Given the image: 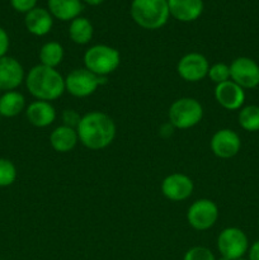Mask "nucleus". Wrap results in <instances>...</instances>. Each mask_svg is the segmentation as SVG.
Here are the masks:
<instances>
[{"mask_svg":"<svg viewBox=\"0 0 259 260\" xmlns=\"http://www.w3.org/2000/svg\"><path fill=\"white\" fill-rule=\"evenodd\" d=\"M79 141L78 132L75 128L69 126H58L51 132V146L57 152H69L76 146Z\"/></svg>","mask_w":259,"mask_h":260,"instance_id":"nucleus-18","label":"nucleus"},{"mask_svg":"<svg viewBox=\"0 0 259 260\" xmlns=\"http://www.w3.org/2000/svg\"><path fill=\"white\" fill-rule=\"evenodd\" d=\"M236 260H249V259H245V258H240V259H236Z\"/></svg>","mask_w":259,"mask_h":260,"instance_id":"nucleus-33","label":"nucleus"},{"mask_svg":"<svg viewBox=\"0 0 259 260\" xmlns=\"http://www.w3.org/2000/svg\"><path fill=\"white\" fill-rule=\"evenodd\" d=\"M10 4H12V7L17 12L25 13L27 14L28 12L35 9L36 4H37V0H10Z\"/></svg>","mask_w":259,"mask_h":260,"instance_id":"nucleus-27","label":"nucleus"},{"mask_svg":"<svg viewBox=\"0 0 259 260\" xmlns=\"http://www.w3.org/2000/svg\"><path fill=\"white\" fill-rule=\"evenodd\" d=\"M249 260H259V240H256L248 250Z\"/></svg>","mask_w":259,"mask_h":260,"instance_id":"nucleus-30","label":"nucleus"},{"mask_svg":"<svg viewBox=\"0 0 259 260\" xmlns=\"http://www.w3.org/2000/svg\"><path fill=\"white\" fill-rule=\"evenodd\" d=\"M258 225H259V221H258Z\"/></svg>","mask_w":259,"mask_h":260,"instance_id":"nucleus-34","label":"nucleus"},{"mask_svg":"<svg viewBox=\"0 0 259 260\" xmlns=\"http://www.w3.org/2000/svg\"><path fill=\"white\" fill-rule=\"evenodd\" d=\"M207 75L213 83H216V85L221 83H225V81L230 80V66L222 62L215 63V65L210 68Z\"/></svg>","mask_w":259,"mask_h":260,"instance_id":"nucleus-25","label":"nucleus"},{"mask_svg":"<svg viewBox=\"0 0 259 260\" xmlns=\"http://www.w3.org/2000/svg\"><path fill=\"white\" fill-rule=\"evenodd\" d=\"M0 118H2V116H0Z\"/></svg>","mask_w":259,"mask_h":260,"instance_id":"nucleus-35","label":"nucleus"},{"mask_svg":"<svg viewBox=\"0 0 259 260\" xmlns=\"http://www.w3.org/2000/svg\"><path fill=\"white\" fill-rule=\"evenodd\" d=\"M169 13L180 22H193L203 12L202 0H168Z\"/></svg>","mask_w":259,"mask_h":260,"instance_id":"nucleus-15","label":"nucleus"},{"mask_svg":"<svg viewBox=\"0 0 259 260\" xmlns=\"http://www.w3.org/2000/svg\"><path fill=\"white\" fill-rule=\"evenodd\" d=\"M25 116L30 124L36 127H47L56 118L55 108L48 102L36 101L25 109Z\"/></svg>","mask_w":259,"mask_h":260,"instance_id":"nucleus-17","label":"nucleus"},{"mask_svg":"<svg viewBox=\"0 0 259 260\" xmlns=\"http://www.w3.org/2000/svg\"><path fill=\"white\" fill-rule=\"evenodd\" d=\"M9 45H10V41H9V36H8L7 30L4 28L0 27V58L7 56L8 50H9Z\"/></svg>","mask_w":259,"mask_h":260,"instance_id":"nucleus-29","label":"nucleus"},{"mask_svg":"<svg viewBox=\"0 0 259 260\" xmlns=\"http://www.w3.org/2000/svg\"><path fill=\"white\" fill-rule=\"evenodd\" d=\"M84 2H85L86 4H89V5H93V7H95V5H99V4H102V3H103L104 0H84Z\"/></svg>","mask_w":259,"mask_h":260,"instance_id":"nucleus-31","label":"nucleus"},{"mask_svg":"<svg viewBox=\"0 0 259 260\" xmlns=\"http://www.w3.org/2000/svg\"><path fill=\"white\" fill-rule=\"evenodd\" d=\"M62 118L63 122H65V126L73 127L74 128V127H78L79 121H80L81 117L79 116L75 111H73V109H68V111L63 112Z\"/></svg>","mask_w":259,"mask_h":260,"instance_id":"nucleus-28","label":"nucleus"},{"mask_svg":"<svg viewBox=\"0 0 259 260\" xmlns=\"http://www.w3.org/2000/svg\"><path fill=\"white\" fill-rule=\"evenodd\" d=\"M121 62V56L116 48L107 45H95L84 55V65L86 70L95 75L107 76L112 74Z\"/></svg>","mask_w":259,"mask_h":260,"instance_id":"nucleus-4","label":"nucleus"},{"mask_svg":"<svg viewBox=\"0 0 259 260\" xmlns=\"http://www.w3.org/2000/svg\"><path fill=\"white\" fill-rule=\"evenodd\" d=\"M69 36L73 42L78 43V45H86L90 42L91 37H93V25L86 18H75L74 20H71L70 27H69Z\"/></svg>","mask_w":259,"mask_h":260,"instance_id":"nucleus-21","label":"nucleus"},{"mask_svg":"<svg viewBox=\"0 0 259 260\" xmlns=\"http://www.w3.org/2000/svg\"><path fill=\"white\" fill-rule=\"evenodd\" d=\"M25 108V99L17 90L4 91L0 95V116L12 118L22 113Z\"/></svg>","mask_w":259,"mask_h":260,"instance_id":"nucleus-20","label":"nucleus"},{"mask_svg":"<svg viewBox=\"0 0 259 260\" xmlns=\"http://www.w3.org/2000/svg\"><path fill=\"white\" fill-rule=\"evenodd\" d=\"M215 98L217 103L228 111H236L241 108L245 102V91L233 80H228L216 85Z\"/></svg>","mask_w":259,"mask_h":260,"instance_id":"nucleus-14","label":"nucleus"},{"mask_svg":"<svg viewBox=\"0 0 259 260\" xmlns=\"http://www.w3.org/2000/svg\"><path fill=\"white\" fill-rule=\"evenodd\" d=\"M107 83L106 76L95 75L86 69L73 70L65 79V90L71 95L84 98L96 90V88Z\"/></svg>","mask_w":259,"mask_h":260,"instance_id":"nucleus-6","label":"nucleus"},{"mask_svg":"<svg viewBox=\"0 0 259 260\" xmlns=\"http://www.w3.org/2000/svg\"><path fill=\"white\" fill-rule=\"evenodd\" d=\"M163 194L170 201H184L190 197L193 192V182L189 177L179 173L170 174L163 180L161 184Z\"/></svg>","mask_w":259,"mask_h":260,"instance_id":"nucleus-13","label":"nucleus"},{"mask_svg":"<svg viewBox=\"0 0 259 260\" xmlns=\"http://www.w3.org/2000/svg\"><path fill=\"white\" fill-rule=\"evenodd\" d=\"M217 249L221 256L229 260L244 258L249 250L248 236L238 228H228L217 238Z\"/></svg>","mask_w":259,"mask_h":260,"instance_id":"nucleus-7","label":"nucleus"},{"mask_svg":"<svg viewBox=\"0 0 259 260\" xmlns=\"http://www.w3.org/2000/svg\"><path fill=\"white\" fill-rule=\"evenodd\" d=\"M183 260H216L210 249L205 246H195L185 253Z\"/></svg>","mask_w":259,"mask_h":260,"instance_id":"nucleus-26","label":"nucleus"},{"mask_svg":"<svg viewBox=\"0 0 259 260\" xmlns=\"http://www.w3.org/2000/svg\"><path fill=\"white\" fill-rule=\"evenodd\" d=\"M131 17L144 29H159L169 19L168 0H134Z\"/></svg>","mask_w":259,"mask_h":260,"instance_id":"nucleus-3","label":"nucleus"},{"mask_svg":"<svg viewBox=\"0 0 259 260\" xmlns=\"http://www.w3.org/2000/svg\"><path fill=\"white\" fill-rule=\"evenodd\" d=\"M83 10L80 0H48V12L57 19L74 20Z\"/></svg>","mask_w":259,"mask_h":260,"instance_id":"nucleus-19","label":"nucleus"},{"mask_svg":"<svg viewBox=\"0 0 259 260\" xmlns=\"http://www.w3.org/2000/svg\"><path fill=\"white\" fill-rule=\"evenodd\" d=\"M17 179V168L9 159L0 157V187H9Z\"/></svg>","mask_w":259,"mask_h":260,"instance_id":"nucleus-24","label":"nucleus"},{"mask_svg":"<svg viewBox=\"0 0 259 260\" xmlns=\"http://www.w3.org/2000/svg\"><path fill=\"white\" fill-rule=\"evenodd\" d=\"M218 218V208L210 200H198L188 208V223L195 230L205 231L212 228Z\"/></svg>","mask_w":259,"mask_h":260,"instance_id":"nucleus-8","label":"nucleus"},{"mask_svg":"<svg viewBox=\"0 0 259 260\" xmlns=\"http://www.w3.org/2000/svg\"><path fill=\"white\" fill-rule=\"evenodd\" d=\"M79 141L90 150H102L112 144L116 137V124L113 119L102 112H89L79 121Z\"/></svg>","mask_w":259,"mask_h":260,"instance_id":"nucleus-1","label":"nucleus"},{"mask_svg":"<svg viewBox=\"0 0 259 260\" xmlns=\"http://www.w3.org/2000/svg\"><path fill=\"white\" fill-rule=\"evenodd\" d=\"M24 80V70L18 60L10 56L0 58V91L15 90Z\"/></svg>","mask_w":259,"mask_h":260,"instance_id":"nucleus-12","label":"nucleus"},{"mask_svg":"<svg viewBox=\"0 0 259 260\" xmlns=\"http://www.w3.org/2000/svg\"><path fill=\"white\" fill-rule=\"evenodd\" d=\"M203 116V108L193 98H180L169 108V121L175 128L187 129L200 123Z\"/></svg>","mask_w":259,"mask_h":260,"instance_id":"nucleus-5","label":"nucleus"},{"mask_svg":"<svg viewBox=\"0 0 259 260\" xmlns=\"http://www.w3.org/2000/svg\"><path fill=\"white\" fill-rule=\"evenodd\" d=\"M230 79L243 89L259 85V65L249 57H238L230 65Z\"/></svg>","mask_w":259,"mask_h":260,"instance_id":"nucleus-9","label":"nucleus"},{"mask_svg":"<svg viewBox=\"0 0 259 260\" xmlns=\"http://www.w3.org/2000/svg\"><path fill=\"white\" fill-rule=\"evenodd\" d=\"M216 260H229V259H226V258H223V256H221L220 259H216Z\"/></svg>","mask_w":259,"mask_h":260,"instance_id":"nucleus-32","label":"nucleus"},{"mask_svg":"<svg viewBox=\"0 0 259 260\" xmlns=\"http://www.w3.org/2000/svg\"><path fill=\"white\" fill-rule=\"evenodd\" d=\"M24 24L28 32L32 33V35L45 36L52 28V15L48 10L36 7L35 9H32L25 14Z\"/></svg>","mask_w":259,"mask_h":260,"instance_id":"nucleus-16","label":"nucleus"},{"mask_svg":"<svg viewBox=\"0 0 259 260\" xmlns=\"http://www.w3.org/2000/svg\"><path fill=\"white\" fill-rule=\"evenodd\" d=\"M28 91L37 101H55L65 91V79L57 70L45 65H36L25 76Z\"/></svg>","mask_w":259,"mask_h":260,"instance_id":"nucleus-2","label":"nucleus"},{"mask_svg":"<svg viewBox=\"0 0 259 260\" xmlns=\"http://www.w3.org/2000/svg\"><path fill=\"white\" fill-rule=\"evenodd\" d=\"M239 124L248 132L259 131V107L246 106L239 112Z\"/></svg>","mask_w":259,"mask_h":260,"instance_id":"nucleus-23","label":"nucleus"},{"mask_svg":"<svg viewBox=\"0 0 259 260\" xmlns=\"http://www.w3.org/2000/svg\"><path fill=\"white\" fill-rule=\"evenodd\" d=\"M241 141L236 132L229 128L220 129L213 135L211 140V150L221 159H230L240 151Z\"/></svg>","mask_w":259,"mask_h":260,"instance_id":"nucleus-11","label":"nucleus"},{"mask_svg":"<svg viewBox=\"0 0 259 260\" xmlns=\"http://www.w3.org/2000/svg\"><path fill=\"white\" fill-rule=\"evenodd\" d=\"M178 74L180 78L184 79L185 81H200L205 78L210 70L207 58L203 55L197 52L187 53L183 56L178 62Z\"/></svg>","mask_w":259,"mask_h":260,"instance_id":"nucleus-10","label":"nucleus"},{"mask_svg":"<svg viewBox=\"0 0 259 260\" xmlns=\"http://www.w3.org/2000/svg\"><path fill=\"white\" fill-rule=\"evenodd\" d=\"M63 58V48L58 42H47L41 47L40 60L41 65L55 69L60 65Z\"/></svg>","mask_w":259,"mask_h":260,"instance_id":"nucleus-22","label":"nucleus"}]
</instances>
